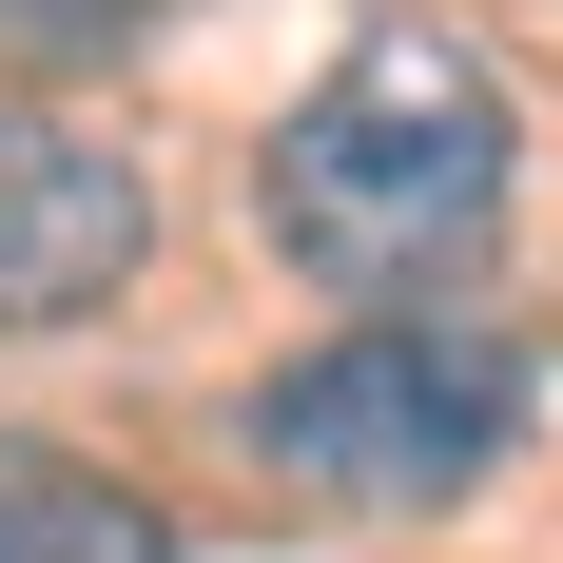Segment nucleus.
Masks as SVG:
<instances>
[{"label": "nucleus", "mask_w": 563, "mask_h": 563, "mask_svg": "<svg viewBox=\"0 0 563 563\" xmlns=\"http://www.w3.org/2000/svg\"><path fill=\"white\" fill-rule=\"evenodd\" d=\"M506 78L466 40H350L311 98L273 117V156H253V214H273L291 273L369 291V311H408V291L486 273V233H506Z\"/></svg>", "instance_id": "obj_1"}, {"label": "nucleus", "mask_w": 563, "mask_h": 563, "mask_svg": "<svg viewBox=\"0 0 563 563\" xmlns=\"http://www.w3.org/2000/svg\"><path fill=\"white\" fill-rule=\"evenodd\" d=\"M506 428H525V369L486 331H428V311H369L253 389V466L291 506H466L506 466Z\"/></svg>", "instance_id": "obj_2"}, {"label": "nucleus", "mask_w": 563, "mask_h": 563, "mask_svg": "<svg viewBox=\"0 0 563 563\" xmlns=\"http://www.w3.org/2000/svg\"><path fill=\"white\" fill-rule=\"evenodd\" d=\"M136 253H156V175L117 156V136H78V117L0 98V331H78V311H117Z\"/></svg>", "instance_id": "obj_3"}, {"label": "nucleus", "mask_w": 563, "mask_h": 563, "mask_svg": "<svg viewBox=\"0 0 563 563\" xmlns=\"http://www.w3.org/2000/svg\"><path fill=\"white\" fill-rule=\"evenodd\" d=\"M0 563H175V525L58 448H0Z\"/></svg>", "instance_id": "obj_4"}, {"label": "nucleus", "mask_w": 563, "mask_h": 563, "mask_svg": "<svg viewBox=\"0 0 563 563\" xmlns=\"http://www.w3.org/2000/svg\"><path fill=\"white\" fill-rule=\"evenodd\" d=\"M136 20H156V0H0V58H20V78H40V58H117Z\"/></svg>", "instance_id": "obj_5"}]
</instances>
